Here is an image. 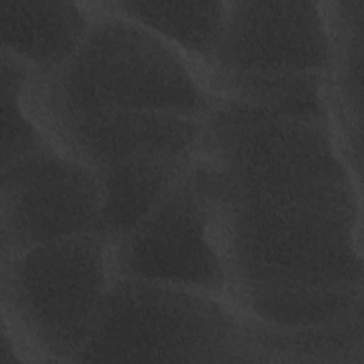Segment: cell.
Listing matches in <instances>:
<instances>
[{
  "mask_svg": "<svg viewBox=\"0 0 364 364\" xmlns=\"http://www.w3.org/2000/svg\"><path fill=\"white\" fill-rule=\"evenodd\" d=\"M247 361L363 363V310L327 324L277 327L242 314Z\"/></svg>",
  "mask_w": 364,
  "mask_h": 364,
  "instance_id": "13",
  "label": "cell"
},
{
  "mask_svg": "<svg viewBox=\"0 0 364 364\" xmlns=\"http://www.w3.org/2000/svg\"><path fill=\"white\" fill-rule=\"evenodd\" d=\"M189 172L210 202L230 293L363 287L355 185L239 191L196 155Z\"/></svg>",
  "mask_w": 364,
  "mask_h": 364,
  "instance_id": "1",
  "label": "cell"
},
{
  "mask_svg": "<svg viewBox=\"0 0 364 364\" xmlns=\"http://www.w3.org/2000/svg\"><path fill=\"white\" fill-rule=\"evenodd\" d=\"M195 158L146 159L94 169L102 202L92 233L114 245L162 200Z\"/></svg>",
  "mask_w": 364,
  "mask_h": 364,
  "instance_id": "12",
  "label": "cell"
},
{
  "mask_svg": "<svg viewBox=\"0 0 364 364\" xmlns=\"http://www.w3.org/2000/svg\"><path fill=\"white\" fill-rule=\"evenodd\" d=\"M210 91L223 98L263 108L316 125H333L331 75L313 71H225L205 67Z\"/></svg>",
  "mask_w": 364,
  "mask_h": 364,
  "instance_id": "11",
  "label": "cell"
},
{
  "mask_svg": "<svg viewBox=\"0 0 364 364\" xmlns=\"http://www.w3.org/2000/svg\"><path fill=\"white\" fill-rule=\"evenodd\" d=\"M1 259L94 232L102 192L97 172L55 141L1 165Z\"/></svg>",
  "mask_w": 364,
  "mask_h": 364,
  "instance_id": "7",
  "label": "cell"
},
{
  "mask_svg": "<svg viewBox=\"0 0 364 364\" xmlns=\"http://www.w3.org/2000/svg\"><path fill=\"white\" fill-rule=\"evenodd\" d=\"M84 41L46 80H34L31 105L41 125L112 111H154L203 119L215 94L205 67L142 26L97 9Z\"/></svg>",
  "mask_w": 364,
  "mask_h": 364,
  "instance_id": "2",
  "label": "cell"
},
{
  "mask_svg": "<svg viewBox=\"0 0 364 364\" xmlns=\"http://www.w3.org/2000/svg\"><path fill=\"white\" fill-rule=\"evenodd\" d=\"M94 16L88 1L0 0L1 51L46 80L77 51Z\"/></svg>",
  "mask_w": 364,
  "mask_h": 364,
  "instance_id": "10",
  "label": "cell"
},
{
  "mask_svg": "<svg viewBox=\"0 0 364 364\" xmlns=\"http://www.w3.org/2000/svg\"><path fill=\"white\" fill-rule=\"evenodd\" d=\"M199 156L239 191L311 189L355 183L334 127L307 124L215 97Z\"/></svg>",
  "mask_w": 364,
  "mask_h": 364,
  "instance_id": "5",
  "label": "cell"
},
{
  "mask_svg": "<svg viewBox=\"0 0 364 364\" xmlns=\"http://www.w3.org/2000/svg\"><path fill=\"white\" fill-rule=\"evenodd\" d=\"M111 262L114 276L169 283L229 300L230 274L213 210L189 169L112 245Z\"/></svg>",
  "mask_w": 364,
  "mask_h": 364,
  "instance_id": "6",
  "label": "cell"
},
{
  "mask_svg": "<svg viewBox=\"0 0 364 364\" xmlns=\"http://www.w3.org/2000/svg\"><path fill=\"white\" fill-rule=\"evenodd\" d=\"M247 361L242 314L226 299L114 276L73 363Z\"/></svg>",
  "mask_w": 364,
  "mask_h": 364,
  "instance_id": "3",
  "label": "cell"
},
{
  "mask_svg": "<svg viewBox=\"0 0 364 364\" xmlns=\"http://www.w3.org/2000/svg\"><path fill=\"white\" fill-rule=\"evenodd\" d=\"M111 250V242L90 232L1 259V320L21 355L74 361L114 277Z\"/></svg>",
  "mask_w": 364,
  "mask_h": 364,
  "instance_id": "4",
  "label": "cell"
},
{
  "mask_svg": "<svg viewBox=\"0 0 364 364\" xmlns=\"http://www.w3.org/2000/svg\"><path fill=\"white\" fill-rule=\"evenodd\" d=\"M65 152L92 169L166 158H195L203 119L154 111H112L44 128Z\"/></svg>",
  "mask_w": 364,
  "mask_h": 364,
  "instance_id": "9",
  "label": "cell"
},
{
  "mask_svg": "<svg viewBox=\"0 0 364 364\" xmlns=\"http://www.w3.org/2000/svg\"><path fill=\"white\" fill-rule=\"evenodd\" d=\"M336 57L327 1H229L209 67L333 75Z\"/></svg>",
  "mask_w": 364,
  "mask_h": 364,
  "instance_id": "8",
  "label": "cell"
},
{
  "mask_svg": "<svg viewBox=\"0 0 364 364\" xmlns=\"http://www.w3.org/2000/svg\"><path fill=\"white\" fill-rule=\"evenodd\" d=\"M128 18L209 67L225 26L229 1H91Z\"/></svg>",
  "mask_w": 364,
  "mask_h": 364,
  "instance_id": "14",
  "label": "cell"
}]
</instances>
